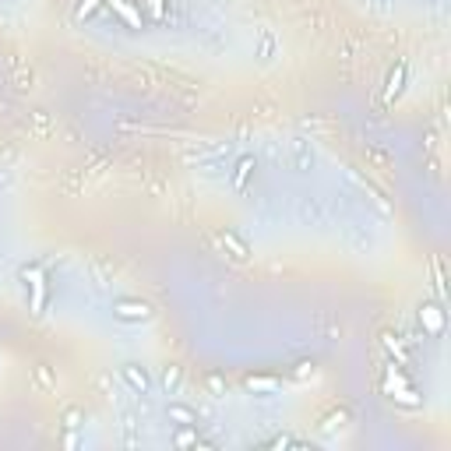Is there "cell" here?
<instances>
[{
  "instance_id": "obj_7",
  "label": "cell",
  "mask_w": 451,
  "mask_h": 451,
  "mask_svg": "<svg viewBox=\"0 0 451 451\" xmlns=\"http://www.w3.org/2000/svg\"><path fill=\"white\" fill-rule=\"evenodd\" d=\"M254 170H258L254 156H240V159L233 163V173H229V183H233V190H247V180L254 177Z\"/></svg>"
},
{
  "instance_id": "obj_9",
  "label": "cell",
  "mask_w": 451,
  "mask_h": 451,
  "mask_svg": "<svg viewBox=\"0 0 451 451\" xmlns=\"http://www.w3.org/2000/svg\"><path fill=\"white\" fill-rule=\"evenodd\" d=\"M219 244H222V247H226V251H229V254H233L237 261H247V258H251V247H247V244H244V240H240V237H237L233 229L219 233Z\"/></svg>"
},
{
  "instance_id": "obj_17",
  "label": "cell",
  "mask_w": 451,
  "mask_h": 451,
  "mask_svg": "<svg viewBox=\"0 0 451 451\" xmlns=\"http://www.w3.org/2000/svg\"><path fill=\"white\" fill-rule=\"evenodd\" d=\"M82 416H85L82 409H67V413H64V427H67V430H78V427H82Z\"/></svg>"
},
{
  "instance_id": "obj_14",
  "label": "cell",
  "mask_w": 451,
  "mask_h": 451,
  "mask_svg": "<svg viewBox=\"0 0 451 451\" xmlns=\"http://www.w3.org/2000/svg\"><path fill=\"white\" fill-rule=\"evenodd\" d=\"M384 349L398 360V366H406L409 363V357H406V349H402V342H398V335H384Z\"/></svg>"
},
{
  "instance_id": "obj_8",
  "label": "cell",
  "mask_w": 451,
  "mask_h": 451,
  "mask_svg": "<svg viewBox=\"0 0 451 451\" xmlns=\"http://www.w3.org/2000/svg\"><path fill=\"white\" fill-rule=\"evenodd\" d=\"M166 420L177 423V427H197V413L190 406H183V402H170L166 406Z\"/></svg>"
},
{
  "instance_id": "obj_13",
  "label": "cell",
  "mask_w": 451,
  "mask_h": 451,
  "mask_svg": "<svg viewBox=\"0 0 451 451\" xmlns=\"http://www.w3.org/2000/svg\"><path fill=\"white\" fill-rule=\"evenodd\" d=\"M391 398H395L398 406H406V409H420V406H423V398H420L413 388H398V391H391Z\"/></svg>"
},
{
  "instance_id": "obj_20",
  "label": "cell",
  "mask_w": 451,
  "mask_h": 451,
  "mask_svg": "<svg viewBox=\"0 0 451 451\" xmlns=\"http://www.w3.org/2000/svg\"><path fill=\"white\" fill-rule=\"evenodd\" d=\"M293 445H296V441H293V438H286V434H282V438H271V441H268V448H293Z\"/></svg>"
},
{
  "instance_id": "obj_4",
  "label": "cell",
  "mask_w": 451,
  "mask_h": 451,
  "mask_svg": "<svg viewBox=\"0 0 451 451\" xmlns=\"http://www.w3.org/2000/svg\"><path fill=\"white\" fill-rule=\"evenodd\" d=\"M102 4H106V7H109V11H113V14H116L127 28H134V32H141V28H145V18H141V11H138L131 0H102Z\"/></svg>"
},
{
  "instance_id": "obj_16",
  "label": "cell",
  "mask_w": 451,
  "mask_h": 451,
  "mask_svg": "<svg viewBox=\"0 0 451 451\" xmlns=\"http://www.w3.org/2000/svg\"><path fill=\"white\" fill-rule=\"evenodd\" d=\"M180 366H166V374H163V384H166V391H177L180 388Z\"/></svg>"
},
{
  "instance_id": "obj_1",
  "label": "cell",
  "mask_w": 451,
  "mask_h": 451,
  "mask_svg": "<svg viewBox=\"0 0 451 451\" xmlns=\"http://www.w3.org/2000/svg\"><path fill=\"white\" fill-rule=\"evenodd\" d=\"M21 282L28 286V310H32L36 317L46 314L50 286H46V271H43V265H25V268H21Z\"/></svg>"
},
{
  "instance_id": "obj_18",
  "label": "cell",
  "mask_w": 451,
  "mask_h": 451,
  "mask_svg": "<svg viewBox=\"0 0 451 451\" xmlns=\"http://www.w3.org/2000/svg\"><path fill=\"white\" fill-rule=\"evenodd\" d=\"M208 388H212L215 395H226V384H222V377H219V374H212V377H208Z\"/></svg>"
},
{
  "instance_id": "obj_10",
  "label": "cell",
  "mask_w": 451,
  "mask_h": 451,
  "mask_svg": "<svg viewBox=\"0 0 451 451\" xmlns=\"http://www.w3.org/2000/svg\"><path fill=\"white\" fill-rule=\"evenodd\" d=\"M406 75H409V67H406V64H395V71L388 75V89H384L388 99H398V95H402V89H406Z\"/></svg>"
},
{
  "instance_id": "obj_5",
  "label": "cell",
  "mask_w": 451,
  "mask_h": 451,
  "mask_svg": "<svg viewBox=\"0 0 451 451\" xmlns=\"http://www.w3.org/2000/svg\"><path fill=\"white\" fill-rule=\"evenodd\" d=\"M420 325H423V335H445V310L438 303H423L420 307Z\"/></svg>"
},
{
  "instance_id": "obj_12",
  "label": "cell",
  "mask_w": 451,
  "mask_h": 451,
  "mask_svg": "<svg viewBox=\"0 0 451 451\" xmlns=\"http://www.w3.org/2000/svg\"><path fill=\"white\" fill-rule=\"evenodd\" d=\"M173 445H177V448H201L205 441H201L197 427H180V430L173 434Z\"/></svg>"
},
{
  "instance_id": "obj_19",
  "label": "cell",
  "mask_w": 451,
  "mask_h": 451,
  "mask_svg": "<svg viewBox=\"0 0 451 451\" xmlns=\"http://www.w3.org/2000/svg\"><path fill=\"white\" fill-rule=\"evenodd\" d=\"M296 377H314V363H310V360L296 363Z\"/></svg>"
},
{
  "instance_id": "obj_11",
  "label": "cell",
  "mask_w": 451,
  "mask_h": 451,
  "mask_svg": "<svg viewBox=\"0 0 451 451\" xmlns=\"http://www.w3.org/2000/svg\"><path fill=\"white\" fill-rule=\"evenodd\" d=\"M293 152H296V170H300V173L314 166V152H310L307 138H293Z\"/></svg>"
},
{
  "instance_id": "obj_6",
  "label": "cell",
  "mask_w": 451,
  "mask_h": 451,
  "mask_svg": "<svg viewBox=\"0 0 451 451\" xmlns=\"http://www.w3.org/2000/svg\"><path fill=\"white\" fill-rule=\"evenodd\" d=\"M244 388H247L251 395H278V391H282V381L271 377V374H247V377H244Z\"/></svg>"
},
{
  "instance_id": "obj_3",
  "label": "cell",
  "mask_w": 451,
  "mask_h": 451,
  "mask_svg": "<svg viewBox=\"0 0 451 451\" xmlns=\"http://www.w3.org/2000/svg\"><path fill=\"white\" fill-rule=\"evenodd\" d=\"M120 377L127 381V388H131L134 395H148V391H152V377H148V370H145L141 363H124V366H120Z\"/></svg>"
},
{
  "instance_id": "obj_2",
  "label": "cell",
  "mask_w": 451,
  "mask_h": 451,
  "mask_svg": "<svg viewBox=\"0 0 451 451\" xmlns=\"http://www.w3.org/2000/svg\"><path fill=\"white\" fill-rule=\"evenodd\" d=\"M109 310H113V317L124 321V325H141V321L152 317V303H148V300H134V296H120V300H113Z\"/></svg>"
},
{
  "instance_id": "obj_15",
  "label": "cell",
  "mask_w": 451,
  "mask_h": 451,
  "mask_svg": "<svg viewBox=\"0 0 451 451\" xmlns=\"http://www.w3.org/2000/svg\"><path fill=\"white\" fill-rule=\"evenodd\" d=\"M99 7H102V0H78V7H75V21H85V18H92Z\"/></svg>"
}]
</instances>
